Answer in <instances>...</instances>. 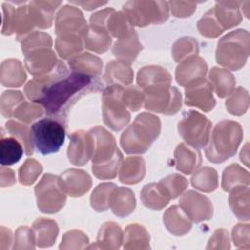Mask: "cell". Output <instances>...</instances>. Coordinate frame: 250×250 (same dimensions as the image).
Here are the masks:
<instances>
[{
  "label": "cell",
  "instance_id": "17",
  "mask_svg": "<svg viewBox=\"0 0 250 250\" xmlns=\"http://www.w3.org/2000/svg\"><path fill=\"white\" fill-rule=\"evenodd\" d=\"M93 144L89 132L76 131L70 136V142L67 149L69 161L73 165H84L92 158Z\"/></svg>",
  "mask_w": 250,
  "mask_h": 250
},
{
  "label": "cell",
  "instance_id": "5",
  "mask_svg": "<svg viewBox=\"0 0 250 250\" xmlns=\"http://www.w3.org/2000/svg\"><path fill=\"white\" fill-rule=\"evenodd\" d=\"M243 132L239 123L231 120L219 122L205 146L207 159L214 163H221L235 154L242 140Z\"/></svg>",
  "mask_w": 250,
  "mask_h": 250
},
{
  "label": "cell",
  "instance_id": "31",
  "mask_svg": "<svg viewBox=\"0 0 250 250\" xmlns=\"http://www.w3.org/2000/svg\"><path fill=\"white\" fill-rule=\"evenodd\" d=\"M23 154V146L15 137H8L1 133L0 139V163L10 166L17 163Z\"/></svg>",
  "mask_w": 250,
  "mask_h": 250
},
{
  "label": "cell",
  "instance_id": "24",
  "mask_svg": "<svg viewBox=\"0 0 250 250\" xmlns=\"http://www.w3.org/2000/svg\"><path fill=\"white\" fill-rule=\"evenodd\" d=\"M170 199V195L160 183L147 184L141 191L142 202L152 210H161L169 203Z\"/></svg>",
  "mask_w": 250,
  "mask_h": 250
},
{
  "label": "cell",
  "instance_id": "51",
  "mask_svg": "<svg viewBox=\"0 0 250 250\" xmlns=\"http://www.w3.org/2000/svg\"><path fill=\"white\" fill-rule=\"evenodd\" d=\"M167 190L171 199L178 197L188 188V181L179 174H172L159 182Z\"/></svg>",
  "mask_w": 250,
  "mask_h": 250
},
{
  "label": "cell",
  "instance_id": "26",
  "mask_svg": "<svg viewBox=\"0 0 250 250\" xmlns=\"http://www.w3.org/2000/svg\"><path fill=\"white\" fill-rule=\"evenodd\" d=\"M133 76L134 73L130 67V63L123 61H112L107 63L104 78L108 86H125L131 84Z\"/></svg>",
  "mask_w": 250,
  "mask_h": 250
},
{
  "label": "cell",
  "instance_id": "20",
  "mask_svg": "<svg viewBox=\"0 0 250 250\" xmlns=\"http://www.w3.org/2000/svg\"><path fill=\"white\" fill-rule=\"evenodd\" d=\"M201 154L197 148H194L185 143H181L175 149V162L177 170L185 173L191 174L201 164Z\"/></svg>",
  "mask_w": 250,
  "mask_h": 250
},
{
  "label": "cell",
  "instance_id": "42",
  "mask_svg": "<svg viewBox=\"0 0 250 250\" xmlns=\"http://www.w3.org/2000/svg\"><path fill=\"white\" fill-rule=\"evenodd\" d=\"M249 175L237 164H231L227 167L223 173L222 188L225 191H230L233 188L243 184L248 185Z\"/></svg>",
  "mask_w": 250,
  "mask_h": 250
},
{
  "label": "cell",
  "instance_id": "52",
  "mask_svg": "<svg viewBox=\"0 0 250 250\" xmlns=\"http://www.w3.org/2000/svg\"><path fill=\"white\" fill-rule=\"evenodd\" d=\"M121 98L125 105L133 111L139 110L142 107L145 100L144 92L136 86H129L127 88H123Z\"/></svg>",
  "mask_w": 250,
  "mask_h": 250
},
{
  "label": "cell",
  "instance_id": "44",
  "mask_svg": "<svg viewBox=\"0 0 250 250\" xmlns=\"http://www.w3.org/2000/svg\"><path fill=\"white\" fill-rule=\"evenodd\" d=\"M45 47H52V38L47 33L32 31L21 39V51L24 55H27L33 50Z\"/></svg>",
  "mask_w": 250,
  "mask_h": 250
},
{
  "label": "cell",
  "instance_id": "37",
  "mask_svg": "<svg viewBox=\"0 0 250 250\" xmlns=\"http://www.w3.org/2000/svg\"><path fill=\"white\" fill-rule=\"evenodd\" d=\"M97 242L101 248H119L122 242L120 227L113 222L104 224L99 231Z\"/></svg>",
  "mask_w": 250,
  "mask_h": 250
},
{
  "label": "cell",
  "instance_id": "56",
  "mask_svg": "<svg viewBox=\"0 0 250 250\" xmlns=\"http://www.w3.org/2000/svg\"><path fill=\"white\" fill-rule=\"evenodd\" d=\"M16 182L15 174L13 170L1 167V187L4 188L6 186H11Z\"/></svg>",
  "mask_w": 250,
  "mask_h": 250
},
{
  "label": "cell",
  "instance_id": "10",
  "mask_svg": "<svg viewBox=\"0 0 250 250\" xmlns=\"http://www.w3.org/2000/svg\"><path fill=\"white\" fill-rule=\"evenodd\" d=\"M123 87L109 85L103 93V117L104 122L113 131H120L130 120V112L122 101Z\"/></svg>",
  "mask_w": 250,
  "mask_h": 250
},
{
  "label": "cell",
  "instance_id": "11",
  "mask_svg": "<svg viewBox=\"0 0 250 250\" xmlns=\"http://www.w3.org/2000/svg\"><path fill=\"white\" fill-rule=\"evenodd\" d=\"M143 92L145 96L144 106L147 110L172 115L181 108V93L171 85H158L143 90Z\"/></svg>",
  "mask_w": 250,
  "mask_h": 250
},
{
  "label": "cell",
  "instance_id": "19",
  "mask_svg": "<svg viewBox=\"0 0 250 250\" xmlns=\"http://www.w3.org/2000/svg\"><path fill=\"white\" fill-rule=\"evenodd\" d=\"M59 183L62 190L73 197L82 196L92 186L91 177L85 171L76 169H69L61 174Z\"/></svg>",
  "mask_w": 250,
  "mask_h": 250
},
{
  "label": "cell",
  "instance_id": "2",
  "mask_svg": "<svg viewBox=\"0 0 250 250\" xmlns=\"http://www.w3.org/2000/svg\"><path fill=\"white\" fill-rule=\"evenodd\" d=\"M56 49L62 59H71L83 49L88 30L83 14L73 6L62 7L56 17Z\"/></svg>",
  "mask_w": 250,
  "mask_h": 250
},
{
  "label": "cell",
  "instance_id": "8",
  "mask_svg": "<svg viewBox=\"0 0 250 250\" xmlns=\"http://www.w3.org/2000/svg\"><path fill=\"white\" fill-rule=\"evenodd\" d=\"M122 11L133 26L139 27L162 23L169 17V5L165 1H128Z\"/></svg>",
  "mask_w": 250,
  "mask_h": 250
},
{
  "label": "cell",
  "instance_id": "7",
  "mask_svg": "<svg viewBox=\"0 0 250 250\" xmlns=\"http://www.w3.org/2000/svg\"><path fill=\"white\" fill-rule=\"evenodd\" d=\"M34 148L43 155L59 151L64 143L65 129L63 123L53 118L44 117L30 127Z\"/></svg>",
  "mask_w": 250,
  "mask_h": 250
},
{
  "label": "cell",
  "instance_id": "6",
  "mask_svg": "<svg viewBox=\"0 0 250 250\" xmlns=\"http://www.w3.org/2000/svg\"><path fill=\"white\" fill-rule=\"evenodd\" d=\"M249 54V34L244 29L231 31L224 36L216 50V60L219 64L231 70L241 68Z\"/></svg>",
  "mask_w": 250,
  "mask_h": 250
},
{
  "label": "cell",
  "instance_id": "55",
  "mask_svg": "<svg viewBox=\"0 0 250 250\" xmlns=\"http://www.w3.org/2000/svg\"><path fill=\"white\" fill-rule=\"evenodd\" d=\"M2 8H3L2 33L4 35H11L13 34V25H14L16 8L9 3H3Z\"/></svg>",
  "mask_w": 250,
  "mask_h": 250
},
{
  "label": "cell",
  "instance_id": "41",
  "mask_svg": "<svg viewBox=\"0 0 250 250\" xmlns=\"http://www.w3.org/2000/svg\"><path fill=\"white\" fill-rule=\"evenodd\" d=\"M149 235L140 225H129L124 231V248H147Z\"/></svg>",
  "mask_w": 250,
  "mask_h": 250
},
{
  "label": "cell",
  "instance_id": "30",
  "mask_svg": "<svg viewBox=\"0 0 250 250\" xmlns=\"http://www.w3.org/2000/svg\"><path fill=\"white\" fill-rule=\"evenodd\" d=\"M146 173L145 161L142 157H127L121 163L119 171V181L123 184H137L143 180Z\"/></svg>",
  "mask_w": 250,
  "mask_h": 250
},
{
  "label": "cell",
  "instance_id": "25",
  "mask_svg": "<svg viewBox=\"0 0 250 250\" xmlns=\"http://www.w3.org/2000/svg\"><path fill=\"white\" fill-rule=\"evenodd\" d=\"M25 79L26 74L19 60L9 59L1 63L0 80L4 87H21Z\"/></svg>",
  "mask_w": 250,
  "mask_h": 250
},
{
  "label": "cell",
  "instance_id": "36",
  "mask_svg": "<svg viewBox=\"0 0 250 250\" xmlns=\"http://www.w3.org/2000/svg\"><path fill=\"white\" fill-rule=\"evenodd\" d=\"M106 29L111 37H116L118 39L126 37L135 32L133 24L130 22L123 11H113L110 14L106 21Z\"/></svg>",
  "mask_w": 250,
  "mask_h": 250
},
{
  "label": "cell",
  "instance_id": "13",
  "mask_svg": "<svg viewBox=\"0 0 250 250\" xmlns=\"http://www.w3.org/2000/svg\"><path fill=\"white\" fill-rule=\"evenodd\" d=\"M112 8H106L93 14L90 18V25L84 38V46L96 53H104L111 44V36L106 29V21Z\"/></svg>",
  "mask_w": 250,
  "mask_h": 250
},
{
  "label": "cell",
  "instance_id": "23",
  "mask_svg": "<svg viewBox=\"0 0 250 250\" xmlns=\"http://www.w3.org/2000/svg\"><path fill=\"white\" fill-rule=\"evenodd\" d=\"M163 222L174 235H184L191 229V220L178 205H172L164 213Z\"/></svg>",
  "mask_w": 250,
  "mask_h": 250
},
{
  "label": "cell",
  "instance_id": "22",
  "mask_svg": "<svg viewBox=\"0 0 250 250\" xmlns=\"http://www.w3.org/2000/svg\"><path fill=\"white\" fill-rule=\"evenodd\" d=\"M237 1H220L213 8L214 15L224 30L237 25L241 21L239 5Z\"/></svg>",
  "mask_w": 250,
  "mask_h": 250
},
{
  "label": "cell",
  "instance_id": "43",
  "mask_svg": "<svg viewBox=\"0 0 250 250\" xmlns=\"http://www.w3.org/2000/svg\"><path fill=\"white\" fill-rule=\"evenodd\" d=\"M116 185L112 183L100 184L92 192L91 205L98 212H104L109 208L110 198Z\"/></svg>",
  "mask_w": 250,
  "mask_h": 250
},
{
  "label": "cell",
  "instance_id": "50",
  "mask_svg": "<svg viewBox=\"0 0 250 250\" xmlns=\"http://www.w3.org/2000/svg\"><path fill=\"white\" fill-rule=\"evenodd\" d=\"M24 101L23 95L19 91H6L1 96L0 109L5 117H12L18 105Z\"/></svg>",
  "mask_w": 250,
  "mask_h": 250
},
{
  "label": "cell",
  "instance_id": "33",
  "mask_svg": "<svg viewBox=\"0 0 250 250\" xmlns=\"http://www.w3.org/2000/svg\"><path fill=\"white\" fill-rule=\"evenodd\" d=\"M72 71L84 73L93 77H98L102 72L103 62L96 56L89 53H83L71 58L68 62Z\"/></svg>",
  "mask_w": 250,
  "mask_h": 250
},
{
  "label": "cell",
  "instance_id": "32",
  "mask_svg": "<svg viewBox=\"0 0 250 250\" xmlns=\"http://www.w3.org/2000/svg\"><path fill=\"white\" fill-rule=\"evenodd\" d=\"M35 236V242L39 247L51 246L57 238L59 229L57 223L53 220L40 218L32 226Z\"/></svg>",
  "mask_w": 250,
  "mask_h": 250
},
{
  "label": "cell",
  "instance_id": "9",
  "mask_svg": "<svg viewBox=\"0 0 250 250\" xmlns=\"http://www.w3.org/2000/svg\"><path fill=\"white\" fill-rule=\"evenodd\" d=\"M211 128L212 122L195 110L186 111L178 123L180 136L188 146L197 149L206 146Z\"/></svg>",
  "mask_w": 250,
  "mask_h": 250
},
{
  "label": "cell",
  "instance_id": "21",
  "mask_svg": "<svg viewBox=\"0 0 250 250\" xmlns=\"http://www.w3.org/2000/svg\"><path fill=\"white\" fill-rule=\"evenodd\" d=\"M62 5L61 1H31L28 4L34 25L39 28H49L52 25L56 9Z\"/></svg>",
  "mask_w": 250,
  "mask_h": 250
},
{
  "label": "cell",
  "instance_id": "27",
  "mask_svg": "<svg viewBox=\"0 0 250 250\" xmlns=\"http://www.w3.org/2000/svg\"><path fill=\"white\" fill-rule=\"evenodd\" d=\"M136 207V199L134 192L123 187H116L110 198L112 212L118 217H125L131 214Z\"/></svg>",
  "mask_w": 250,
  "mask_h": 250
},
{
  "label": "cell",
  "instance_id": "4",
  "mask_svg": "<svg viewBox=\"0 0 250 250\" xmlns=\"http://www.w3.org/2000/svg\"><path fill=\"white\" fill-rule=\"evenodd\" d=\"M157 116L143 112L139 114L134 122L122 133L120 145L126 153H145L158 137L161 128Z\"/></svg>",
  "mask_w": 250,
  "mask_h": 250
},
{
  "label": "cell",
  "instance_id": "12",
  "mask_svg": "<svg viewBox=\"0 0 250 250\" xmlns=\"http://www.w3.org/2000/svg\"><path fill=\"white\" fill-rule=\"evenodd\" d=\"M66 193L59 183V177L46 174L35 187L37 206L43 213H57L64 205Z\"/></svg>",
  "mask_w": 250,
  "mask_h": 250
},
{
  "label": "cell",
  "instance_id": "45",
  "mask_svg": "<svg viewBox=\"0 0 250 250\" xmlns=\"http://www.w3.org/2000/svg\"><path fill=\"white\" fill-rule=\"evenodd\" d=\"M198 43L194 38L183 37L178 39L172 48V55L176 62H181L185 58L197 55Z\"/></svg>",
  "mask_w": 250,
  "mask_h": 250
},
{
  "label": "cell",
  "instance_id": "15",
  "mask_svg": "<svg viewBox=\"0 0 250 250\" xmlns=\"http://www.w3.org/2000/svg\"><path fill=\"white\" fill-rule=\"evenodd\" d=\"M212 90V86L206 78L194 81L186 86L185 104L188 106L198 107L206 112L210 111L216 104Z\"/></svg>",
  "mask_w": 250,
  "mask_h": 250
},
{
  "label": "cell",
  "instance_id": "57",
  "mask_svg": "<svg viewBox=\"0 0 250 250\" xmlns=\"http://www.w3.org/2000/svg\"><path fill=\"white\" fill-rule=\"evenodd\" d=\"M74 4H77V5H80L82 6L85 10L87 11H90V10H93V9H96L100 6H103V5H105L106 2H98V1H86V2H73Z\"/></svg>",
  "mask_w": 250,
  "mask_h": 250
},
{
  "label": "cell",
  "instance_id": "39",
  "mask_svg": "<svg viewBox=\"0 0 250 250\" xmlns=\"http://www.w3.org/2000/svg\"><path fill=\"white\" fill-rule=\"evenodd\" d=\"M34 22L32 21L28 5H23L18 7L15 12L13 33H17L18 40H21L28 32H32L34 27Z\"/></svg>",
  "mask_w": 250,
  "mask_h": 250
},
{
  "label": "cell",
  "instance_id": "54",
  "mask_svg": "<svg viewBox=\"0 0 250 250\" xmlns=\"http://www.w3.org/2000/svg\"><path fill=\"white\" fill-rule=\"evenodd\" d=\"M168 5L172 14L178 18L189 17L196 9V3L190 1H171Z\"/></svg>",
  "mask_w": 250,
  "mask_h": 250
},
{
  "label": "cell",
  "instance_id": "49",
  "mask_svg": "<svg viewBox=\"0 0 250 250\" xmlns=\"http://www.w3.org/2000/svg\"><path fill=\"white\" fill-rule=\"evenodd\" d=\"M231 94L232 96L226 102L227 109L231 114L241 115L246 111L248 106V94L242 88H237Z\"/></svg>",
  "mask_w": 250,
  "mask_h": 250
},
{
  "label": "cell",
  "instance_id": "40",
  "mask_svg": "<svg viewBox=\"0 0 250 250\" xmlns=\"http://www.w3.org/2000/svg\"><path fill=\"white\" fill-rule=\"evenodd\" d=\"M192 186L204 192L214 191L218 188V175L215 169L203 167L196 171L191 178Z\"/></svg>",
  "mask_w": 250,
  "mask_h": 250
},
{
  "label": "cell",
  "instance_id": "14",
  "mask_svg": "<svg viewBox=\"0 0 250 250\" xmlns=\"http://www.w3.org/2000/svg\"><path fill=\"white\" fill-rule=\"evenodd\" d=\"M179 203L191 222L199 223L209 220L213 216V206L210 199L193 190H188L183 194Z\"/></svg>",
  "mask_w": 250,
  "mask_h": 250
},
{
  "label": "cell",
  "instance_id": "46",
  "mask_svg": "<svg viewBox=\"0 0 250 250\" xmlns=\"http://www.w3.org/2000/svg\"><path fill=\"white\" fill-rule=\"evenodd\" d=\"M43 113L44 108L41 104L34 102L28 103L23 101L15 109L13 116L24 123H30L31 121L42 116Z\"/></svg>",
  "mask_w": 250,
  "mask_h": 250
},
{
  "label": "cell",
  "instance_id": "16",
  "mask_svg": "<svg viewBox=\"0 0 250 250\" xmlns=\"http://www.w3.org/2000/svg\"><path fill=\"white\" fill-rule=\"evenodd\" d=\"M59 61L57 60L55 53L51 48L45 47L33 50L25 55L24 63L30 74L37 76L45 75L51 72L57 65Z\"/></svg>",
  "mask_w": 250,
  "mask_h": 250
},
{
  "label": "cell",
  "instance_id": "18",
  "mask_svg": "<svg viewBox=\"0 0 250 250\" xmlns=\"http://www.w3.org/2000/svg\"><path fill=\"white\" fill-rule=\"evenodd\" d=\"M206 72L207 64L205 61L197 55L190 56L177 66L176 80L181 86L186 87L194 81L205 78Z\"/></svg>",
  "mask_w": 250,
  "mask_h": 250
},
{
  "label": "cell",
  "instance_id": "34",
  "mask_svg": "<svg viewBox=\"0 0 250 250\" xmlns=\"http://www.w3.org/2000/svg\"><path fill=\"white\" fill-rule=\"evenodd\" d=\"M209 82L220 98L230 95L235 85V79L232 74L229 70L219 67H213L210 70Z\"/></svg>",
  "mask_w": 250,
  "mask_h": 250
},
{
  "label": "cell",
  "instance_id": "38",
  "mask_svg": "<svg viewBox=\"0 0 250 250\" xmlns=\"http://www.w3.org/2000/svg\"><path fill=\"white\" fill-rule=\"evenodd\" d=\"M5 130L10 136L15 137L21 143L26 155H31L33 153L34 146L31 140V132L26 124L9 120L5 123Z\"/></svg>",
  "mask_w": 250,
  "mask_h": 250
},
{
  "label": "cell",
  "instance_id": "3",
  "mask_svg": "<svg viewBox=\"0 0 250 250\" xmlns=\"http://www.w3.org/2000/svg\"><path fill=\"white\" fill-rule=\"evenodd\" d=\"M92 144V170L102 180L112 179L117 175L122 163V153L116 146L114 137L103 127H95L89 131Z\"/></svg>",
  "mask_w": 250,
  "mask_h": 250
},
{
  "label": "cell",
  "instance_id": "35",
  "mask_svg": "<svg viewBox=\"0 0 250 250\" xmlns=\"http://www.w3.org/2000/svg\"><path fill=\"white\" fill-rule=\"evenodd\" d=\"M249 188L248 186H237L231 189L229 205L232 212L240 220H249Z\"/></svg>",
  "mask_w": 250,
  "mask_h": 250
},
{
  "label": "cell",
  "instance_id": "53",
  "mask_svg": "<svg viewBox=\"0 0 250 250\" xmlns=\"http://www.w3.org/2000/svg\"><path fill=\"white\" fill-rule=\"evenodd\" d=\"M35 236L32 229L21 227L16 231L15 245L13 248H34Z\"/></svg>",
  "mask_w": 250,
  "mask_h": 250
},
{
  "label": "cell",
  "instance_id": "29",
  "mask_svg": "<svg viewBox=\"0 0 250 250\" xmlns=\"http://www.w3.org/2000/svg\"><path fill=\"white\" fill-rule=\"evenodd\" d=\"M141 50L142 44L140 43L138 34L135 31L126 37L118 39L113 45L112 53L120 61L132 63Z\"/></svg>",
  "mask_w": 250,
  "mask_h": 250
},
{
  "label": "cell",
  "instance_id": "28",
  "mask_svg": "<svg viewBox=\"0 0 250 250\" xmlns=\"http://www.w3.org/2000/svg\"><path fill=\"white\" fill-rule=\"evenodd\" d=\"M171 80V75L165 68L155 65L143 67L137 77V82L143 90L163 84L170 85Z\"/></svg>",
  "mask_w": 250,
  "mask_h": 250
},
{
  "label": "cell",
  "instance_id": "1",
  "mask_svg": "<svg viewBox=\"0 0 250 250\" xmlns=\"http://www.w3.org/2000/svg\"><path fill=\"white\" fill-rule=\"evenodd\" d=\"M101 86L98 77L68 71L45 89L37 104L42 105L49 117L63 123L71 105L84 95L98 91Z\"/></svg>",
  "mask_w": 250,
  "mask_h": 250
},
{
  "label": "cell",
  "instance_id": "48",
  "mask_svg": "<svg viewBox=\"0 0 250 250\" xmlns=\"http://www.w3.org/2000/svg\"><path fill=\"white\" fill-rule=\"evenodd\" d=\"M43 167L35 159L28 158L19 169V181L21 184L29 186L35 182L41 174Z\"/></svg>",
  "mask_w": 250,
  "mask_h": 250
},
{
  "label": "cell",
  "instance_id": "47",
  "mask_svg": "<svg viewBox=\"0 0 250 250\" xmlns=\"http://www.w3.org/2000/svg\"><path fill=\"white\" fill-rule=\"evenodd\" d=\"M197 28L201 35L205 37H217L224 32L214 15L213 9L207 11L204 16L197 21Z\"/></svg>",
  "mask_w": 250,
  "mask_h": 250
}]
</instances>
